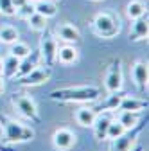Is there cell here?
<instances>
[{"mask_svg":"<svg viewBox=\"0 0 149 151\" xmlns=\"http://www.w3.org/2000/svg\"><path fill=\"white\" fill-rule=\"evenodd\" d=\"M52 101L59 103H94L101 97V88L94 85H81V86H67L58 88L49 93Z\"/></svg>","mask_w":149,"mask_h":151,"instance_id":"cell-1","label":"cell"},{"mask_svg":"<svg viewBox=\"0 0 149 151\" xmlns=\"http://www.w3.org/2000/svg\"><path fill=\"white\" fill-rule=\"evenodd\" d=\"M0 128L4 131V140L7 144H22L34 139V131L7 115H0Z\"/></svg>","mask_w":149,"mask_h":151,"instance_id":"cell-2","label":"cell"},{"mask_svg":"<svg viewBox=\"0 0 149 151\" xmlns=\"http://www.w3.org/2000/svg\"><path fill=\"white\" fill-rule=\"evenodd\" d=\"M92 29L99 38L104 40H111L120 32V18L119 14L111 13V11H101L94 16L92 22Z\"/></svg>","mask_w":149,"mask_h":151,"instance_id":"cell-3","label":"cell"},{"mask_svg":"<svg viewBox=\"0 0 149 151\" xmlns=\"http://www.w3.org/2000/svg\"><path fill=\"white\" fill-rule=\"evenodd\" d=\"M13 104L18 110L22 117L32 121V122H40V115H38V108H36V103L25 96V93H14L13 96Z\"/></svg>","mask_w":149,"mask_h":151,"instance_id":"cell-4","label":"cell"},{"mask_svg":"<svg viewBox=\"0 0 149 151\" xmlns=\"http://www.w3.org/2000/svg\"><path fill=\"white\" fill-rule=\"evenodd\" d=\"M142 126L144 124H137L131 129H126L120 137L113 139L111 140V146H110V151H131V147L137 144V139L142 131Z\"/></svg>","mask_w":149,"mask_h":151,"instance_id":"cell-5","label":"cell"},{"mask_svg":"<svg viewBox=\"0 0 149 151\" xmlns=\"http://www.w3.org/2000/svg\"><path fill=\"white\" fill-rule=\"evenodd\" d=\"M104 86L108 90V93H115L122 90V61L119 58H115L111 61L106 78H104Z\"/></svg>","mask_w":149,"mask_h":151,"instance_id":"cell-6","label":"cell"},{"mask_svg":"<svg viewBox=\"0 0 149 151\" xmlns=\"http://www.w3.org/2000/svg\"><path fill=\"white\" fill-rule=\"evenodd\" d=\"M52 76V68L49 65H38L36 68H32L27 76H22V78H18V83L22 86H40L43 83H47Z\"/></svg>","mask_w":149,"mask_h":151,"instance_id":"cell-7","label":"cell"},{"mask_svg":"<svg viewBox=\"0 0 149 151\" xmlns=\"http://www.w3.org/2000/svg\"><path fill=\"white\" fill-rule=\"evenodd\" d=\"M56 52H58V40L52 34H43L40 40V56L42 61L49 67L56 61Z\"/></svg>","mask_w":149,"mask_h":151,"instance_id":"cell-8","label":"cell"},{"mask_svg":"<svg viewBox=\"0 0 149 151\" xmlns=\"http://www.w3.org/2000/svg\"><path fill=\"white\" fill-rule=\"evenodd\" d=\"M76 144V133L68 128H58L52 135V146L58 151H68Z\"/></svg>","mask_w":149,"mask_h":151,"instance_id":"cell-9","label":"cell"},{"mask_svg":"<svg viewBox=\"0 0 149 151\" xmlns=\"http://www.w3.org/2000/svg\"><path fill=\"white\" fill-rule=\"evenodd\" d=\"M79 60V50L74 43H65L58 45V52H56V61H59L61 65H72Z\"/></svg>","mask_w":149,"mask_h":151,"instance_id":"cell-10","label":"cell"},{"mask_svg":"<svg viewBox=\"0 0 149 151\" xmlns=\"http://www.w3.org/2000/svg\"><path fill=\"white\" fill-rule=\"evenodd\" d=\"M133 81L137 85V88L140 92H147V79H149V70H147V63L138 60L135 65H133Z\"/></svg>","mask_w":149,"mask_h":151,"instance_id":"cell-11","label":"cell"},{"mask_svg":"<svg viewBox=\"0 0 149 151\" xmlns=\"http://www.w3.org/2000/svg\"><path fill=\"white\" fill-rule=\"evenodd\" d=\"M131 31H129V40L131 42H142L147 38L149 34V24H147V14L137 18V20H131Z\"/></svg>","mask_w":149,"mask_h":151,"instance_id":"cell-12","label":"cell"},{"mask_svg":"<svg viewBox=\"0 0 149 151\" xmlns=\"http://www.w3.org/2000/svg\"><path fill=\"white\" fill-rule=\"evenodd\" d=\"M111 111H99L97 117L94 121V135L97 140H106V131H108V126L111 122Z\"/></svg>","mask_w":149,"mask_h":151,"instance_id":"cell-13","label":"cell"},{"mask_svg":"<svg viewBox=\"0 0 149 151\" xmlns=\"http://www.w3.org/2000/svg\"><path fill=\"white\" fill-rule=\"evenodd\" d=\"M56 34H58V38L65 43H77L81 40L79 29L72 24H59L58 29H56Z\"/></svg>","mask_w":149,"mask_h":151,"instance_id":"cell-14","label":"cell"},{"mask_svg":"<svg viewBox=\"0 0 149 151\" xmlns=\"http://www.w3.org/2000/svg\"><path fill=\"white\" fill-rule=\"evenodd\" d=\"M42 61V56H40V50H31V54H27L25 58L20 60V65H18V72L16 76L22 78V76H27L32 68H36Z\"/></svg>","mask_w":149,"mask_h":151,"instance_id":"cell-15","label":"cell"},{"mask_svg":"<svg viewBox=\"0 0 149 151\" xmlns=\"http://www.w3.org/2000/svg\"><path fill=\"white\" fill-rule=\"evenodd\" d=\"M119 110L140 113V111L147 110V99L131 97V96H122V99H120V104H119Z\"/></svg>","mask_w":149,"mask_h":151,"instance_id":"cell-16","label":"cell"},{"mask_svg":"<svg viewBox=\"0 0 149 151\" xmlns=\"http://www.w3.org/2000/svg\"><path fill=\"white\" fill-rule=\"evenodd\" d=\"M95 117H97V111L92 106H83V108H79L76 111V121L83 128H92V126H94Z\"/></svg>","mask_w":149,"mask_h":151,"instance_id":"cell-17","label":"cell"},{"mask_svg":"<svg viewBox=\"0 0 149 151\" xmlns=\"http://www.w3.org/2000/svg\"><path fill=\"white\" fill-rule=\"evenodd\" d=\"M18 65H20V60L13 54H7L2 60V78H6V79L14 78L18 72Z\"/></svg>","mask_w":149,"mask_h":151,"instance_id":"cell-18","label":"cell"},{"mask_svg":"<svg viewBox=\"0 0 149 151\" xmlns=\"http://www.w3.org/2000/svg\"><path fill=\"white\" fill-rule=\"evenodd\" d=\"M27 25H29V29L34 31V32H45V31H47V25H49V18H45L43 14H40V13L34 11V13L27 18Z\"/></svg>","mask_w":149,"mask_h":151,"instance_id":"cell-19","label":"cell"},{"mask_svg":"<svg viewBox=\"0 0 149 151\" xmlns=\"http://www.w3.org/2000/svg\"><path fill=\"white\" fill-rule=\"evenodd\" d=\"M120 99H122V96H119V92H115V93H110L106 97V101H102L99 106H92V108H94L97 113L99 111H115V110H119Z\"/></svg>","mask_w":149,"mask_h":151,"instance_id":"cell-20","label":"cell"},{"mask_svg":"<svg viewBox=\"0 0 149 151\" xmlns=\"http://www.w3.org/2000/svg\"><path fill=\"white\" fill-rule=\"evenodd\" d=\"M147 14V9H145V4L142 0H131V2H128L126 6V16L129 20H137V18Z\"/></svg>","mask_w":149,"mask_h":151,"instance_id":"cell-21","label":"cell"},{"mask_svg":"<svg viewBox=\"0 0 149 151\" xmlns=\"http://www.w3.org/2000/svg\"><path fill=\"white\" fill-rule=\"evenodd\" d=\"M34 11L43 14L45 18H52L58 13V6L54 0H38V2H34Z\"/></svg>","mask_w":149,"mask_h":151,"instance_id":"cell-22","label":"cell"},{"mask_svg":"<svg viewBox=\"0 0 149 151\" xmlns=\"http://www.w3.org/2000/svg\"><path fill=\"white\" fill-rule=\"evenodd\" d=\"M18 40H20V32H18L16 27H13V25H2L0 27V43L11 45Z\"/></svg>","mask_w":149,"mask_h":151,"instance_id":"cell-23","label":"cell"},{"mask_svg":"<svg viewBox=\"0 0 149 151\" xmlns=\"http://www.w3.org/2000/svg\"><path fill=\"white\" fill-rule=\"evenodd\" d=\"M126 129H131V128H135L138 122H140V119H138V113H135V111H124V110H119V115L115 117Z\"/></svg>","mask_w":149,"mask_h":151,"instance_id":"cell-24","label":"cell"},{"mask_svg":"<svg viewBox=\"0 0 149 151\" xmlns=\"http://www.w3.org/2000/svg\"><path fill=\"white\" fill-rule=\"evenodd\" d=\"M9 54L16 56L18 60H22V58H25L27 54H31V47L27 43H24V42L18 40V42H14V43L9 45Z\"/></svg>","mask_w":149,"mask_h":151,"instance_id":"cell-25","label":"cell"},{"mask_svg":"<svg viewBox=\"0 0 149 151\" xmlns=\"http://www.w3.org/2000/svg\"><path fill=\"white\" fill-rule=\"evenodd\" d=\"M124 131H126V128H124L117 119H111V122H110V126H108V131H106V139L113 140V139L120 137Z\"/></svg>","mask_w":149,"mask_h":151,"instance_id":"cell-26","label":"cell"},{"mask_svg":"<svg viewBox=\"0 0 149 151\" xmlns=\"http://www.w3.org/2000/svg\"><path fill=\"white\" fill-rule=\"evenodd\" d=\"M34 13V2H31V0H25L24 4H20L16 7V13L14 16H18L20 20H27V18Z\"/></svg>","mask_w":149,"mask_h":151,"instance_id":"cell-27","label":"cell"},{"mask_svg":"<svg viewBox=\"0 0 149 151\" xmlns=\"http://www.w3.org/2000/svg\"><path fill=\"white\" fill-rule=\"evenodd\" d=\"M0 13L6 14V16H14L16 7L13 0H0Z\"/></svg>","mask_w":149,"mask_h":151,"instance_id":"cell-28","label":"cell"},{"mask_svg":"<svg viewBox=\"0 0 149 151\" xmlns=\"http://www.w3.org/2000/svg\"><path fill=\"white\" fill-rule=\"evenodd\" d=\"M2 92H4V78L0 76V93H2Z\"/></svg>","mask_w":149,"mask_h":151,"instance_id":"cell-29","label":"cell"},{"mask_svg":"<svg viewBox=\"0 0 149 151\" xmlns=\"http://www.w3.org/2000/svg\"><path fill=\"white\" fill-rule=\"evenodd\" d=\"M131 151H144V147H142V146H137V147H135V149H133V147H131Z\"/></svg>","mask_w":149,"mask_h":151,"instance_id":"cell-30","label":"cell"},{"mask_svg":"<svg viewBox=\"0 0 149 151\" xmlns=\"http://www.w3.org/2000/svg\"><path fill=\"white\" fill-rule=\"evenodd\" d=\"M0 151H9V149H6V147H4V144L0 142Z\"/></svg>","mask_w":149,"mask_h":151,"instance_id":"cell-31","label":"cell"},{"mask_svg":"<svg viewBox=\"0 0 149 151\" xmlns=\"http://www.w3.org/2000/svg\"><path fill=\"white\" fill-rule=\"evenodd\" d=\"M0 76H2V58H0Z\"/></svg>","mask_w":149,"mask_h":151,"instance_id":"cell-32","label":"cell"},{"mask_svg":"<svg viewBox=\"0 0 149 151\" xmlns=\"http://www.w3.org/2000/svg\"><path fill=\"white\" fill-rule=\"evenodd\" d=\"M92 2H102V0H92Z\"/></svg>","mask_w":149,"mask_h":151,"instance_id":"cell-33","label":"cell"},{"mask_svg":"<svg viewBox=\"0 0 149 151\" xmlns=\"http://www.w3.org/2000/svg\"><path fill=\"white\" fill-rule=\"evenodd\" d=\"M31 2H38V0H31Z\"/></svg>","mask_w":149,"mask_h":151,"instance_id":"cell-34","label":"cell"},{"mask_svg":"<svg viewBox=\"0 0 149 151\" xmlns=\"http://www.w3.org/2000/svg\"><path fill=\"white\" fill-rule=\"evenodd\" d=\"M54 2H59V0H54Z\"/></svg>","mask_w":149,"mask_h":151,"instance_id":"cell-35","label":"cell"}]
</instances>
